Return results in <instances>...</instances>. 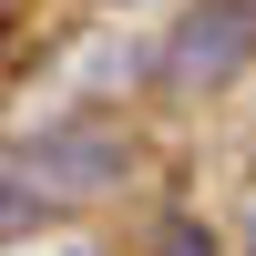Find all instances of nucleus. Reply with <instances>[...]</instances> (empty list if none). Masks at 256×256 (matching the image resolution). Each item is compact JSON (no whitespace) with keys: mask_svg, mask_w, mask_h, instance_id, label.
I'll return each instance as SVG.
<instances>
[{"mask_svg":"<svg viewBox=\"0 0 256 256\" xmlns=\"http://www.w3.org/2000/svg\"><path fill=\"white\" fill-rule=\"evenodd\" d=\"M20 164H31V184H41V205H102V195H123L134 184V164H144V144L123 134V123H102V113H72V123H52L41 144H20Z\"/></svg>","mask_w":256,"mask_h":256,"instance_id":"f257e3e1","label":"nucleus"},{"mask_svg":"<svg viewBox=\"0 0 256 256\" xmlns=\"http://www.w3.org/2000/svg\"><path fill=\"white\" fill-rule=\"evenodd\" d=\"M236 72H256V0H195L164 41V82L174 92H226Z\"/></svg>","mask_w":256,"mask_h":256,"instance_id":"f03ea898","label":"nucleus"},{"mask_svg":"<svg viewBox=\"0 0 256 256\" xmlns=\"http://www.w3.org/2000/svg\"><path fill=\"white\" fill-rule=\"evenodd\" d=\"M41 184H31V164H20V144H0V246L10 236H41Z\"/></svg>","mask_w":256,"mask_h":256,"instance_id":"7ed1b4c3","label":"nucleus"},{"mask_svg":"<svg viewBox=\"0 0 256 256\" xmlns=\"http://www.w3.org/2000/svg\"><path fill=\"white\" fill-rule=\"evenodd\" d=\"M154 256H226V246H216L205 216H164V226H154Z\"/></svg>","mask_w":256,"mask_h":256,"instance_id":"20e7f679","label":"nucleus"},{"mask_svg":"<svg viewBox=\"0 0 256 256\" xmlns=\"http://www.w3.org/2000/svg\"><path fill=\"white\" fill-rule=\"evenodd\" d=\"M246 256H256V195H246Z\"/></svg>","mask_w":256,"mask_h":256,"instance_id":"39448f33","label":"nucleus"},{"mask_svg":"<svg viewBox=\"0 0 256 256\" xmlns=\"http://www.w3.org/2000/svg\"><path fill=\"white\" fill-rule=\"evenodd\" d=\"M72 256H92V246H72Z\"/></svg>","mask_w":256,"mask_h":256,"instance_id":"423d86ee","label":"nucleus"}]
</instances>
